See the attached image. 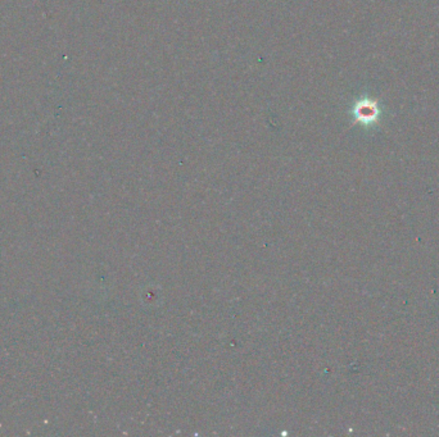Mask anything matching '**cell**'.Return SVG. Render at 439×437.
<instances>
[{
  "label": "cell",
  "mask_w": 439,
  "mask_h": 437,
  "mask_svg": "<svg viewBox=\"0 0 439 437\" xmlns=\"http://www.w3.org/2000/svg\"><path fill=\"white\" fill-rule=\"evenodd\" d=\"M379 107L378 103L371 99H365L357 103L356 110H355V116L356 119L359 121L361 123H374L377 122V119L379 117Z\"/></svg>",
  "instance_id": "6da1fadb"
}]
</instances>
